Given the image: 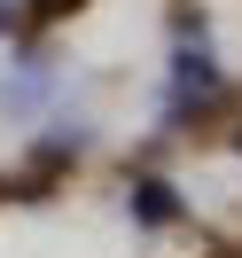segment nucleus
I'll return each mask as SVG.
<instances>
[{
	"mask_svg": "<svg viewBox=\"0 0 242 258\" xmlns=\"http://www.w3.org/2000/svg\"><path fill=\"white\" fill-rule=\"evenodd\" d=\"M63 8H78V0H39V16H63Z\"/></svg>",
	"mask_w": 242,
	"mask_h": 258,
	"instance_id": "nucleus-2",
	"label": "nucleus"
},
{
	"mask_svg": "<svg viewBox=\"0 0 242 258\" xmlns=\"http://www.w3.org/2000/svg\"><path fill=\"white\" fill-rule=\"evenodd\" d=\"M133 204H141V219H172V196H164V180H141V196H133Z\"/></svg>",
	"mask_w": 242,
	"mask_h": 258,
	"instance_id": "nucleus-1",
	"label": "nucleus"
}]
</instances>
